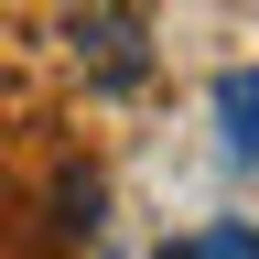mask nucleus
<instances>
[{"label":"nucleus","mask_w":259,"mask_h":259,"mask_svg":"<svg viewBox=\"0 0 259 259\" xmlns=\"http://www.w3.org/2000/svg\"><path fill=\"white\" fill-rule=\"evenodd\" d=\"M162 259H205V248H162Z\"/></svg>","instance_id":"obj_2"},{"label":"nucleus","mask_w":259,"mask_h":259,"mask_svg":"<svg viewBox=\"0 0 259 259\" xmlns=\"http://www.w3.org/2000/svg\"><path fill=\"white\" fill-rule=\"evenodd\" d=\"M216 119H227V151L259 162V76L238 65V76H216Z\"/></svg>","instance_id":"obj_1"}]
</instances>
